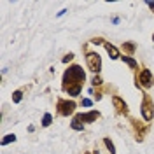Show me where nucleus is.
<instances>
[{
  "instance_id": "1",
  "label": "nucleus",
  "mask_w": 154,
  "mask_h": 154,
  "mask_svg": "<svg viewBox=\"0 0 154 154\" xmlns=\"http://www.w3.org/2000/svg\"><path fill=\"white\" fill-rule=\"evenodd\" d=\"M86 82V72L81 65H68L61 77V89L68 96H79L82 91V84Z\"/></svg>"
},
{
  "instance_id": "13",
  "label": "nucleus",
  "mask_w": 154,
  "mask_h": 154,
  "mask_svg": "<svg viewBox=\"0 0 154 154\" xmlns=\"http://www.w3.org/2000/svg\"><path fill=\"white\" fill-rule=\"evenodd\" d=\"M102 140H103V145L107 147L109 154H116V145H114V142H112V140H110L109 137H103Z\"/></svg>"
},
{
  "instance_id": "5",
  "label": "nucleus",
  "mask_w": 154,
  "mask_h": 154,
  "mask_svg": "<svg viewBox=\"0 0 154 154\" xmlns=\"http://www.w3.org/2000/svg\"><path fill=\"white\" fill-rule=\"evenodd\" d=\"M130 125H131V130H133L135 140L137 142H144L145 135L149 131V125H145V121H138L137 117H130Z\"/></svg>"
},
{
  "instance_id": "2",
  "label": "nucleus",
  "mask_w": 154,
  "mask_h": 154,
  "mask_svg": "<svg viewBox=\"0 0 154 154\" xmlns=\"http://www.w3.org/2000/svg\"><path fill=\"white\" fill-rule=\"evenodd\" d=\"M135 84L137 88H140V89H151L154 84V75L152 72L149 70V68H140V72H137L135 74Z\"/></svg>"
},
{
  "instance_id": "14",
  "label": "nucleus",
  "mask_w": 154,
  "mask_h": 154,
  "mask_svg": "<svg viewBox=\"0 0 154 154\" xmlns=\"http://www.w3.org/2000/svg\"><path fill=\"white\" fill-rule=\"evenodd\" d=\"M51 123H53V116L49 114V112H46V114L42 116V123H40V125L44 126V128H49Z\"/></svg>"
},
{
  "instance_id": "10",
  "label": "nucleus",
  "mask_w": 154,
  "mask_h": 154,
  "mask_svg": "<svg viewBox=\"0 0 154 154\" xmlns=\"http://www.w3.org/2000/svg\"><path fill=\"white\" fill-rule=\"evenodd\" d=\"M70 128L75 130V131H82V130H84V121L81 119V114H79V112L74 114L72 121H70Z\"/></svg>"
},
{
  "instance_id": "24",
  "label": "nucleus",
  "mask_w": 154,
  "mask_h": 154,
  "mask_svg": "<svg viewBox=\"0 0 154 154\" xmlns=\"http://www.w3.org/2000/svg\"><path fill=\"white\" fill-rule=\"evenodd\" d=\"M152 42H154V33H152Z\"/></svg>"
},
{
  "instance_id": "9",
  "label": "nucleus",
  "mask_w": 154,
  "mask_h": 154,
  "mask_svg": "<svg viewBox=\"0 0 154 154\" xmlns=\"http://www.w3.org/2000/svg\"><path fill=\"white\" fill-rule=\"evenodd\" d=\"M81 114V119L84 121V125H89V123H93L96 121L98 117H100V112L98 110H89V112H79Z\"/></svg>"
},
{
  "instance_id": "16",
  "label": "nucleus",
  "mask_w": 154,
  "mask_h": 154,
  "mask_svg": "<svg viewBox=\"0 0 154 154\" xmlns=\"http://www.w3.org/2000/svg\"><path fill=\"white\" fill-rule=\"evenodd\" d=\"M21 100H23V91H21V89H16V91L12 93V102H14V103H19Z\"/></svg>"
},
{
  "instance_id": "23",
  "label": "nucleus",
  "mask_w": 154,
  "mask_h": 154,
  "mask_svg": "<svg viewBox=\"0 0 154 154\" xmlns=\"http://www.w3.org/2000/svg\"><path fill=\"white\" fill-rule=\"evenodd\" d=\"M84 154H91V152H89V151H86V152H84Z\"/></svg>"
},
{
  "instance_id": "15",
  "label": "nucleus",
  "mask_w": 154,
  "mask_h": 154,
  "mask_svg": "<svg viewBox=\"0 0 154 154\" xmlns=\"http://www.w3.org/2000/svg\"><path fill=\"white\" fill-rule=\"evenodd\" d=\"M16 138H18V137H16L14 133H7L4 138H2V142H0V144H2V145H7V144H11V142H16Z\"/></svg>"
},
{
  "instance_id": "20",
  "label": "nucleus",
  "mask_w": 154,
  "mask_h": 154,
  "mask_svg": "<svg viewBox=\"0 0 154 154\" xmlns=\"http://www.w3.org/2000/svg\"><path fill=\"white\" fill-rule=\"evenodd\" d=\"M81 105L82 107H91L93 105V102H91L89 98H82V100H81Z\"/></svg>"
},
{
  "instance_id": "11",
  "label": "nucleus",
  "mask_w": 154,
  "mask_h": 154,
  "mask_svg": "<svg viewBox=\"0 0 154 154\" xmlns=\"http://www.w3.org/2000/svg\"><path fill=\"white\" fill-rule=\"evenodd\" d=\"M121 51L125 53L126 56H131V54H135V51H137V44L131 42V40H125L121 44Z\"/></svg>"
},
{
  "instance_id": "8",
  "label": "nucleus",
  "mask_w": 154,
  "mask_h": 154,
  "mask_svg": "<svg viewBox=\"0 0 154 154\" xmlns=\"http://www.w3.org/2000/svg\"><path fill=\"white\" fill-rule=\"evenodd\" d=\"M103 48H105V51L109 53V56H110V60H121V53H119V49L116 48L114 44H110L109 40H105V44H103Z\"/></svg>"
},
{
  "instance_id": "4",
  "label": "nucleus",
  "mask_w": 154,
  "mask_h": 154,
  "mask_svg": "<svg viewBox=\"0 0 154 154\" xmlns=\"http://www.w3.org/2000/svg\"><path fill=\"white\" fill-rule=\"evenodd\" d=\"M140 114L144 117L145 123H151L154 119V102H152V96L144 93L142 95V105H140Z\"/></svg>"
},
{
  "instance_id": "3",
  "label": "nucleus",
  "mask_w": 154,
  "mask_h": 154,
  "mask_svg": "<svg viewBox=\"0 0 154 154\" xmlns=\"http://www.w3.org/2000/svg\"><path fill=\"white\" fill-rule=\"evenodd\" d=\"M77 109V102L72 98H58L56 100V112L61 117H68L75 112Z\"/></svg>"
},
{
  "instance_id": "7",
  "label": "nucleus",
  "mask_w": 154,
  "mask_h": 154,
  "mask_svg": "<svg viewBox=\"0 0 154 154\" xmlns=\"http://www.w3.org/2000/svg\"><path fill=\"white\" fill-rule=\"evenodd\" d=\"M112 105H114V110H116V114H117V116H128V114H130L128 103H126L119 95L112 96Z\"/></svg>"
},
{
  "instance_id": "18",
  "label": "nucleus",
  "mask_w": 154,
  "mask_h": 154,
  "mask_svg": "<svg viewBox=\"0 0 154 154\" xmlns=\"http://www.w3.org/2000/svg\"><path fill=\"white\" fill-rule=\"evenodd\" d=\"M72 60H74V53H68V54H65L61 58V63H70Z\"/></svg>"
},
{
  "instance_id": "21",
  "label": "nucleus",
  "mask_w": 154,
  "mask_h": 154,
  "mask_svg": "<svg viewBox=\"0 0 154 154\" xmlns=\"http://www.w3.org/2000/svg\"><path fill=\"white\" fill-rule=\"evenodd\" d=\"M65 12H68V11H67V9H61V11H60V12H58V14H56V16H58V18H61V16H63Z\"/></svg>"
},
{
  "instance_id": "19",
  "label": "nucleus",
  "mask_w": 154,
  "mask_h": 154,
  "mask_svg": "<svg viewBox=\"0 0 154 154\" xmlns=\"http://www.w3.org/2000/svg\"><path fill=\"white\" fill-rule=\"evenodd\" d=\"M89 42H91V44H95V46H98V44H105V40H103L102 37H93Z\"/></svg>"
},
{
  "instance_id": "17",
  "label": "nucleus",
  "mask_w": 154,
  "mask_h": 154,
  "mask_svg": "<svg viewBox=\"0 0 154 154\" xmlns=\"http://www.w3.org/2000/svg\"><path fill=\"white\" fill-rule=\"evenodd\" d=\"M91 84H93V88H100L102 84H103V81H102L100 75H95L93 79H91Z\"/></svg>"
},
{
  "instance_id": "6",
  "label": "nucleus",
  "mask_w": 154,
  "mask_h": 154,
  "mask_svg": "<svg viewBox=\"0 0 154 154\" xmlns=\"http://www.w3.org/2000/svg\"><path fill=\"white\" fill-rule=\"evenodd\" d=\"M86 65L95 75H98L100 70H102V56L98 53H95V51H88L86 53Z\"/></svg>"
},
{
  "instance_id": "22",
  "label": "nucleus",
  "mask_w": 154,
  "mask_h": 154,
  "mask_svg": "<svg viewBox=\"0 0 154 154\" xmlns=\"http://www.w3.org/2000/svg\"><path fill=\"white\" fill-rule=\"evenodd\" d=\"M147 7H149V9L154 12V2H147Z\"/></svg>"
},
{
  "instance_id": "12",
  "label": "nucleus",
  "mask_w": 154,
  "mask_h": 154,
  "mask_svg": "<svg viewBox=\"0 0 154 154\" xmlns=\"http://www.w3.org/2000/svg\"><path fill=\"white\" fill-rule=\"evenodd\" d=\"M121 60H123V61H125V63H126V65H128L130 68H131V70H135V72L138 70V61H137L135 58H131V56H126V54H123V56H121Z\"/></svg>"
}]
</instances>
